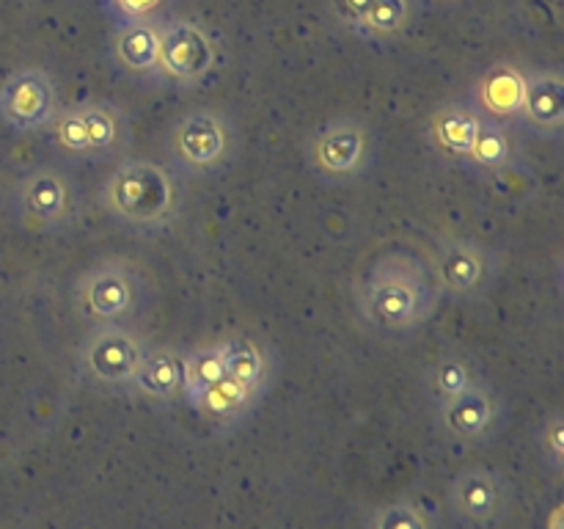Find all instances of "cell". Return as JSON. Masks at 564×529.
Segmentation results:
<instances>
[{
    "mask_svg": "<svg viewBox=\"0 0 564 529\" xmlns=\"http://www.w3.org/2000/svg\"><path fill=\"white\" fill-rule=\"evenodd\" d=\"M438 298L427 259L408 248L378 253L352 287L361 325L394 339L422 331L433 320Z\"/></svg>",
    "mask_w": 564,
    "mask_h": 529,
    "instance_id": "cell-1",
    "label": "cell"
},
{
    "mask_svg": "<svg viewBox=\"0 0 564 529\" xmlns=\"http://www.w3.org/2000/svg\"><path fill=\"white\" fill-rule=\"evenodd\" d=\"M99 207L132 231L169 229L182 209V185L174 171L143 158H124L99 185Z\"/></svg>",
    "mask_w": 564,
    "mask_h": 529,
    "instance_id": "cell-2",
    "label": "cell"
},
{
    "mask_svg": "<svg viewBox=\"0 0 564 529\" xmlns=\"http://www.w3.org/2000/svg\"><path fill=\"white\" fill-rule=\"evenodd\" d=\"M226 373L193 411L202 413L213 428L235 430L246 422L273 380V356L268 347L251 334H235L224 339Z\"/></svg>",
    "mask_w": 564,
    "mask_h": 529,
    "instance_id": "cell-3",
    "label": "cell"
},
{
    "mask_svg": "<svg viewBox=\"0 0 564 529\" xmlns=\"http://www.w3.org/2000/svg\"><path fill=\"white\" fill-rule=\"evenodd\" d=\"M163 149L174 174L187 180H213L235 163L240 152V130L224 110L196 108L169 127Z\"/></svg>",
    "mask_w": 564,
    "mask_h": 529,
    "instance_id": "cell-4",
    "label": "cell"
},
{
    "mask_svg": "<svg viewBox=\"0 0 564 529\" xmlns=\"http://www.w3.org/2000/svg\"><path fill=\"white\" fill-rule=\"evenodd\" d=\"M47 130L58 152L86 163L113 160L130 147V119L108 99H83L66 105Z\"/></svg>",
    "mask_w": 564,
    "mask_h": 529,
    "instance_id": "cell-5",
    "label": "cell"
},
{
    "mask_svg": "<svg viewBox=\"0 0 564 529\" xmlns=\"http://www.w3.org/2000/svg\"><path fill=\"white\" fill-rule=\"evenodd\" d=\"M147 301V279L124 259H102L88 268L72 290L77 314L91 325L135 323Z\"/></svg>",
    "mask_w": 564,
    "mask_h": 529,
    "instance_id": "cell-6",
    "label": "cell"
},
{
    "mask_svg": "<svg viewBox=\"0 0 564 529\" xmlns=\"http://www.w3.org/2000/svg\"><path fill=\"white\" fill-rule=\"evenodd\" d=\"M427 268L438 295L449 301H482L501 273L494 248L463 235L435 237L430 246Z\"/></svg>",
    "mask_w": 564,
    "mask_h": 529,
    "instance_id": "cell-7",
    "label": "cell"
},
{
    "mask_svg": "<svg viewBox=\"0 0 564 529\" xmlns=\"http://www.w3.org/2000/svg\"><path fill=\"white\" fill-rule=\"evenodd\" d=\"M147 350L149 342L138 334L132 323L94 325L77 347V378L91 389L130 395L132 378Z\"/></svg>",
    "mask_w": 564,
    "mask_h": 529,
    "instance_id": "cell-8",
    "label": "cell"
},
{
    "mask_svg": "<svg viewBox=\"0 0 564 529\" xmlns=\"http://www.w3.org/2000/svg\"><path fill=\"white\" fill-rule=\"evenodd\" d=\"M306 160L325 185H352L375 163L372 130L356 116H336L317 127L306 147Z\"/></svg>",
    "mask_w": 564,
    "mask_h": 529,
    "instance_id": "cell-9",
    "label": "cell"
},
{
    "mask_svg": "<svg viewBox=\"0 0 564 529\" xmlns=\"http://www.w3.org/2000/svg\"><path fill=\"white\" fill-rule=\"evenodd\" d=\"M14 213L28 231L61 235L80 215V193L72 176L55 165H36L17 180Z\"/></svg>",
    "mask_w": 564,
    "mask_h": 529,
    "instance_id": "cell-10",
    "label": "cell"
},
{
    "mask_svg": "<svg viewBox=\"0 0 564 529\" xmlns=\"http://www.w3.org/2000/svg\"><path fill=\"white\" fill-rule=\"evenodd\" d=\"M446 507L468 529L499 527L510 516L512 485L499 468H463L446 485Z\"/></svg>",
    "mask_w": 564,
    "mask_h": 529,
    "instance_id": "cell-11",
    "label": "cell"
},
{
    "mask_svg": "<svg viewBox=\"0 0 564 529\" xmlns=\"http://www.w3.org/2000/svg\"><path fill=\"white\" fill-rule=\"evenodd\" d=\"M61 105L53 75L39 66L14 69L0 83V121L14 132H42L53 125Z\"/></svg>",
    "mask_w": 564,
    "mask_h": 529,
    "instance_id": "cell-12",
    "label": "cell"
},
{
    "mask_svg": "<svg viewBox=\"0 0 564 529\" xmlns=\"http://www.w3.org/2000/svg\"><path fill=\"white\" fill-rule=\"evenodd\" d=\"M438 428L452 444L460 446H479L499 433L505 422V402L499 391L488 386L485 380H477L471 389L452 400L438 402Z\"/></svg>",
    "mask_w": 564,
    "mask_h": 529,
    "instance_id": "cell-13",
    "label": "cell"
},
{
    "mask_svg": "<svg viewBox=\"0 0 564 529\" xmlns=\"http://www.w3.org/2000/svg\"><path fill=\"white\" fill-rule=\"evenodd\" d=\"M218 47L193 20L160 22V75L176 86H196L213 72Z\"/></svg>",
    "mask_w": 564,
    "mask_h": 529,
    "instance_id": "cell-14",
    "label": "cell"
},
{
    "mask_svg": "<svg viewBox=\"0 0 564 529\" xmlns=\"http://www.w3.org/2000/svg\"><path fill=\"white\" fill-rule=\"evenodd\" d=\"M482 116L468 99H446L427 116V141L438 158L466 165L482 127Z\"/></svg>",
    "mask_w": 564,
    "mask_h": 529,
    "instance_id": "cell-15",
    "label": "cell"
},
{
    "mask_svg": "<svg viewBox=\"0 0 564 529\" xmlns=\"http://www.w3.org/2000/svg\"><path fill=\"white\" fill-rule=\"evenodd\" d=\"M523 88H527V69L516 61H496L477 77L471 94H468V102L479 110L482 119L507 125L510 119H518Z\"/></svg>",
    "mask_w": 564,
    "mask_h": 529,
    "instance_id": "cell-16",
    "label": "cell"
},
{
    "mask_svg": "<svg viewBox=\"0 0 564 529\" xmlns=\"http://www.w3.org/2000/svg\"><path fill=\"white\" fill-rule=\"evenodd\" d=\"M518 119L538 136L560 138L564 127V77L560 69L527 72Z\"/></svg>",
    "mask_w": 564,
    "mask_h": 529,
    "instance_id": "cell-17",
    "label": "cell"
},
{
    "mask_svg": "<svg viewBox=\"0 0 564 529\" xmlns=\"http://www.w3.org/2000/svg\"><path fill=\"white\" fill-rule=\"evenodd\" d=\"M185 350L176 347H152L143 353L138 373L132 378L130 395H141L154 402L182 400L185 389Z\"/></svg>",
    "mask_w": 564,
    "mask_h": 529,
    "instance_id": "cell-18",
    "label": "cell"
},
{
    "mask_svg": "<svg viewBox=\"0 0 564 529\" xmlns=\"http://www.w3.org/2000/svg\"><path fill=\"white\" fill-rule=\"evenodd\" d=\"M116 64L127 75L154 80L160 75V22L154 17L121 22L113 36Z\"/></svg>",
    "mask_w": 564,
    "mask_h": 529,
    "instance_id": "cell-19",
    "label": "cell"
},
{
    "mask_svg": "<svg viewBox=\"0 0 564 529\" xmlns=\"http://www.w3.org/2000/svg\"><path fill=\"white\" fill-rule=\"evenodd\" d=\"M226 356L224 342L215 345H202L196 350H187L185 358V389H182V402L187 408H196L202 397L224 378Z\"/></svg>",
    "mask_w": 564,
    "mask_h": 529,
    "instance_id": "cell-20",
    "label": "cell"
},
{
    "mask_svg": "<svg viewBox=\"0 0 564 529\" xmlns=\"http://www.w3.org/2000/svg\"><path fill=\"white\" fill-rule=\"evenodd\" d=\"M512 160H516V141H512L505 121L485 119L482 127H479L477 141H474L471 152H468V169L496 174V171H505Z\"/></svg>",
    "mask_w": 564,
    "mask_h": 529,
    "instance_id": "cell-21",
    "label": "cell"
},
{
    "mask_svg": "<svg viewBox=\"0 0 564 529\" xmlns=\"http://www.w3.org/2000/svg\"><path fill=\"white\" fill-rule=\"evenodd\" d=\"M479 380V375L474 373L471 361L463 358L460 353H449V356H441L433 367L424 375V386H427V395L433 397V402L452 400V397L463 395L466 389H471Z\"/></svg>",
    "mask_w": 564,
    "mask_h": 529,
    "instance_id": "cell-22",
    "label": "cell"
},
{
    "mask_svg": "<svg viewBox=\"0 0 564 529\" xmlns=\"http://www.w3.org/2000/svg\"><path fill=\"white\" fill-rule=\"evenodd\" d=\"M367 529H441L435 512L419 505L411 496H397L375 507L367 518Z\"/></svg>",
    "mask_w": 564,
    "mask_h": 529,
    "instance_id": "cell-23",
    "label": "cell"
},
{
    "mask_svg": "<svg viewBox=\"0 0 564 529\" xmlns=\"http://www.w3.org/2000/svg\"><path fill=\"white\" fill-rule=\"evenodd\" d=\"M408 22H411V0H372L356 33L372 42H389L405 31Z\"/></svg>",
    "mask_w": 564,
    "mask_h": 529,
    "instance_id": "cell-24",
    "label": "cell"
},
{
    "mask_svg": "<svg viewBox=\"0 0 564 529\" xmlns=\"http://www.w3.org/2000/svg\"><path fill=\"white\" fill-rule=\"evenodd\" d=\"M538 446L543 455L545 466L551 472H562L564 468V419L560 411L549 413L543 424L538 428Z\"/></svg>",
    "mask_w": 564,
    "mask_h": 529,
    "instance_id": "cell-25",
    "label": "cell"
},
{
    "mask_svg": "<svg viewBox=\"0 0 564 529\" xmlns=\"http://www.w3.org/2000/svg\"><path fill=\"white\" fill-rule=\"evenodd\" d=\"M165 0H102L105 9L116 17V22H132L143 20V17H152L154 11L163 6Z\"/></svg>",
    "mask_w": 564,
    "mask_h": 529,
    "instance_id": "cell-26",
    "label": "cell"
},
{
    "mask_svg": "<svg viewBox=\"0 0 564 529\" xmlns=\"http://www.w3.org/2000/svg\"><path fill=\"white\" fill-rule=\"evenodd\" d=\"M369 6H372V0H330V11H334V17L341 22V25L350 28L352 33H356V28L361 25Z\"/></svg>",
    "mask_w": 564,
    "mask_h": 529,
    "instance_id": "cell-27",
    "label": "cell"
}]
</instances>
